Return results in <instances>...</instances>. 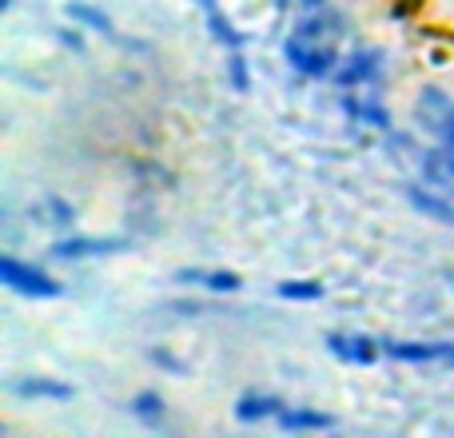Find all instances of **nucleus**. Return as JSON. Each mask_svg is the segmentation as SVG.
<instances>
[{
    "mask_svg": "<svg viewBox=\"0 0 454 438\" xmlns=\"http://www.w3.org/2000/svg\"><path fill=\"white\" fill-rule=\"evenodd\" d=\"M283 60L307 80H331L343 56H339V48L331 44V40H307V36L291 32V36L283 40Z\"/></svg>",
    "mask_w": 454,
    "mask_h": 438,
    "instance_id": "f257e3e1",
    "label": "nucleus"
},
{
    "mask_svg": "<svg viewBox=\"0 0 454 438\" xmlns=\"http://www.w3.org/2000/svg\"><path fill=\"white\" fill-rule=\"evenodd\" d=\"M387 72V52L383 48H351V52L339 60L335 76H331V84L339 88V92H359V88H379V80H383Z\"/></svg>",
    "mask_w": 454,
    "mask_h": 438,
    "instance_id": "f03ea898",
    "label": "nucleus"
},
{
    "mask_svg": "<svg viewBox=\"0 0 454 438\" xmlns=\"http://www.w3.org/2000/svg\"><path fill=\"white\" fill-rule=\"evenodd\" d=\"M0 283L16 295H28V299H60L64 295V283L52 279L44 267L36 263H24L16 255H0Z\"/></svg>",
    "mask_w": 454,
    "mask_h": 438,
    "instance_id": "7ed1b4c3",
    "label": "nucleus"
},
{
    "mask_svg": "<svg viewBox=\"0 0 454 438\" xmlns=\"http://www.w3.org/2000/svg\"><path fill=\"white\" fill-rule=\"evenodd\" d=\"M323 343H327V351L335 355L339 363H347V367H375L379 355H383V343L363 335V331H331Z\"/></svg>",
    "mask_w": 454,
    "mask_h": 438,
    "instance_id": "20e7f679",
    "label": "nucleus"
},
{
    "mask_svg": "<svg viewBox=\"0 0 454 438\" xmlns=\"http://www.w3.org/2000/svg\"><path fill=\"white\" fill-rule=\"evenodd\" d=\"M132 243L128 239H116V235H108V239H88V235H64V239H56L52 247H48V255L60 259V263H76V259H104V255H120V251H128Z\"/></svg>",
    "mask_w": 454,
    "mask_h": 438,
    "instance_id": "39448f33",
    "label": "nucleus"
},
{
    "mask_svg": "<svg viewBox=\"0 0 454 438\" xmlns=\"http://www.w3.org/2000/svg\"><path fill=\"white\" fill-rule=\"evenodd\" d=\"M450 108H454V100L447 96V88L427 84L415 100V124L423 128L427 136H439V128H442V120L450 116Z\"/></svg>",
    "mask_w": 454,
    "mask_h": 438,
    "instance_id": "423d86ee",
    "label": "nucleus"
},
{
    "mask_svg": "<svg viewBox=\"0 0 454 438\" xmlns=\"http://www.w3.org/2000/svg\"><path fill=\"white\" fill-rule=\"evenodd\" d=\"M407 204L415 207L419 215L434 219V223H450L454 227V192H431L423 184H407Z\"/></svg>",
    "mask_w": 454,
    "mask_h": 438,
    "instance_id": "0eeeda50",
    "label": "nucleus"
},
{
    "mask_svg": "<svg viewBox=\"0 0 454 438\" xmlns=\"http://www.w3.org/2000/svg\"><path fill=\"white\" fill-rule=\"evenodd\" d=\"M295 36H307V40H331V44H335L339 36H343V12H335V8H315V12H303L295 20Z\"/></svg>",
    "mask_w": 454,
    "mask_h": 438,
    "instance_id": "6e6552de",
    "label": "nucleus"
},
{
    "mask_svg": "<svg viewBox=\"0 0 454 438\" xmlns=\"http://www.w3.org/2000/svg\"><path fill=\"white\" fill-rule=\"evenodd\" d=\"M287 407V403L279 399V395H267V391H243L239 399H235V418L239 423H267V418H279V411Z\"/></svg>",
    "mask_w": 454,
    "mask_h": 438,
    "instance_id": "1a4fd4ad",
    "label": "nucleus"
},
{
    "mask_svg": "<svg viewBox=\"0 0 454 438\" xmlns=\"http://www.w3.org/2000/svg\"><path fill=\"white\" fill-rule=\"evenodd\" d=\"M176 283L207 287V291H215V295H235V291L243 287V279L235 271H227V267H215V271H204V267H184V271H176Z\"/></svg>",
    "mask_w": 454,
    "mask_h": 438,
    "instance_id": "9d476101",
    "label": "nucleus"
},
{
    "mask_svg": "<svg viewBox=\"0 0 454 438\" xmlns=\"http://www.w3.org/2000/svg\"><path fill=\"white\" fill-rule=\"evenodd\" d=\"M383 343V355L395 363H439V339H423V343H415V339H379Z\"/></svg>",
    "mask_w": 454,
    "mask_h": 438,
    "instance_id": "9b49d317",
    "label": "nucleus"
},
{
    "mask_svg": "<svg viewBox=\"0 0 454 438\" xmlns=\"http://www.w3.org/2000/svg\"><path fill=\"white\" fill-rule=\"evenodd\" d=\"M275 423H279L287 434H303V431H331V426H335V415H327V411H315V407H283Z\"/></svg>",
    "mask_w": 454,
    "mask_h": 438,
    "instance_id": "f8f14e48",
    "label": "nucleus"
},
{
    "mask_svg": "<svg viewBox=\"0 0 454 438\" xmlns=\"http://www.w3.org/2000/svg\"><path fill=\"white\" fill-rule=\"evenodd\" d=\"M12 395H20V399H44V403H68L76 391H72L68 383L48 379V375H32V379H16Z\"/></svg>",
    "mask_w": 454,
    "mask_h": 438,
    "instance_id": "ddd939ff",
    "label": "nucleus"
},
{
    "mask_svg": "<svg viewBox=\"0 0 454 438\" xmlns=\"http://www.w3.org/2000/svg\"><path fill=\"white\" fill-rule=\"evenodd\" d=\"M68 20L72 24H80V28H92V32H100V36H112V16L104 12V8H96V4H84V0H72L68 4Z\"/></svg>",
    "mask_w": 454,
    "mask_h": 438,
    "instance_id": "4468645a",
    "label": "nucleus"
},
{
    "mask_svg": "<svg viewBox=\"0 0 454 438\" xmlns=\"http://www.w3.org/2000/svg\"><path fill=\"white\" fill-rule=\"evenodd\" d=\"M204 4H207V32H212L215 40H220V44L227 48V52H231V48H243V32L235 28L231 20H227V16L220 12V8L212 4V0H204Z\"/></svg>",
    "mask_w": 454,
    "mask_h": 438,
    "instance_id": "2eb2a0df",
    "label": "nucleus"
},
{
    "mask_svg": "<svg viewBox=\"0 0 454 438\" xmlns=\"http://www.w3.org/2000/svg\"><path fill=\"white\" fill-rule=\"evenodd\" d=\"M275 295L287 299V303H315V299H323V283L319 279H283L275 287Z\"/></svg>",
    "mask_w": 454,
    "mask_h": 438,
    "instance_id": "dca6fc26",
    "label": "nucleus"
},
{
    "mask_svg": "<svg viewBox=\"0 0 454 438\" xmlns=\"http://www.w3.org/2000/svg\"><path fill=\"white\" fill-rule=\"evenodd\" d=\"M128 411H132L136 418H144V423H160L164 411H168V403H164V395L160 391H140V395H132Z\"/></svg>",
    "mask_w": 454,
    "mask_h": 438,
    "instance_id": "f3484780",
    "label": "nucleus"
},
{
    "mask_svg": "<svg viewBox=\"0 0 454 438\" xmlns=\"http://www.w3.org/2000/svg\"><path fill=\"white\" fill-rule=\"evenodd\" d=\"M227 80H231V88H235V92H247V88H251L247 56H243L239 48H231V52H227Z\"/></svg>",
    "mask_w": 454,
    "mask_h": 438,
    "instance_id": "a211bd4d",
    "label": "nucleus"
},
{
    "mask_svg": "<svg viewBox=\"0 0 454 438\" xmlns=\"http://www.w3.org/2000/svg\"><path fill=\"white\" fill-rule=\"evenodd\" d=\"M48 212H52V215H48V223H56V227H72V223H76L72 204H68V199H60V196L48 199Z\"/></svg>",
    "mask_w": 454,
    "mask_h": 438,
    "instance_id": "6ab92c4d",
    "label": "nucleus"
},
{
    "mask_svg": "<svg viewBox=\"0 0 454 438\" xmlns=\"http://www.w3.org/2000/svg\"><path fill=\"white\" fill-rule=\"evenodd\" d=\"M152 363H156V367H164L168 375H188V367H184V359H176L172 351H164V347H156V351L148 355Z\"/></svg>",
    "mask_w": 454,
    "mask_h": 438,
    "instance_id": "aec40b11",
    "label": "nucleus"
},
{
    "mask_svg": "<svg viewBox=\"0 0 454 438\" xmlns=\"http://www.w3.org/2000/svg\"><path fill=\"white\" fill-rule=\"evenodd\" d=\"M76 28H80V24H64V28H56V40H60V44L68 48V52H76V56H80V52H84V36H80Z\"/></svg>",
    "mask_w": 454,
    "mask_h": 438,
    "instance_id": "412c9836",
    "label": "nucleus"
},
{
    "mask_svg": "<svg viewBox=\"0 0 454 438\" xmlns=\"http://www.w3.org/2000/svg\"><path fill=\"white\" fill-rule=\"evenodd\" d=\"M434 144H447V148H454V108H450V116L442 120V128H439V136H434Z\"/></svg>",
    "mask_w": 454,
    "mask_h": 438,
    "instance_id": "4be33fe9",
    "label": "nucleus"
},
{
    "mask_svg": "<svg viewBox=\"0 0 454 438\" xmlns=\"http://www.w3.org/2000/svg\"><path fill=\"white\" fill-rule=\"evenodd\" d=\"M439 363L454 367V343H439Z\"/></svg>",
    "mask_w": 454,
    "mask_h": 438,
    "instance_id": "5701e85b",
    "label": "nucleus"
},
{
    "mask_svg": "<svg viewBox=\"0 0 454 438\" xmlns=\"http://www.w3.org/2000/svg\"><path fill=\"white\" fill-rule=\"evenodd\" d=\"M295 8H303V12H315V8H327V0H295Z\"/></svg>",
    "mask_w": 454,
    "mask_h": 438,
    "instance_id": "b1692460",
    "label": "nucleus"
},
{
    "mask_svg": "<svg viewBox=\"0 0 454 438\" xmlns=\"http://www.w3.org/2000/svg\"><path fill=\"white\" fill-rule=\"evenodd\" d=\"M291 4H295V0H275V8H279V12H283V8H291Z\"/></svg>",
    "mask_w": 454,
    "mask_h": 438,
    "instance_id": "393cba45",
    "label": "nucleus"
},
{
    "mask_svg": "<svg viewBox=\"0 0 454 438\" xmlns=\"http://www.w3.org/2000/svg\"><path fill=\"white\" fill-rule=\"evenodd\" d=\"M8 8H12V0H0V12H8Z\"/></svg>",
    "mask_w": 454,
    "mask_h": 438,
    "instance_id": "a878e982",
    "label": "nucleus"
},
{
    "mask_svg": "<svg viewBox=\"0 0 454 438\" xmlns=\"http://www.w3.org/2000/svg\"><path fill=\"white\" fill-rule=\"evenodd\" d=\"M450 192H454V188H450Z\"/></svg>",
    "mask_w": 454,
    "mask_h": 438,
    "instance_id": "bb28decb",
    "label": "nucleus"
}]
</instances>
